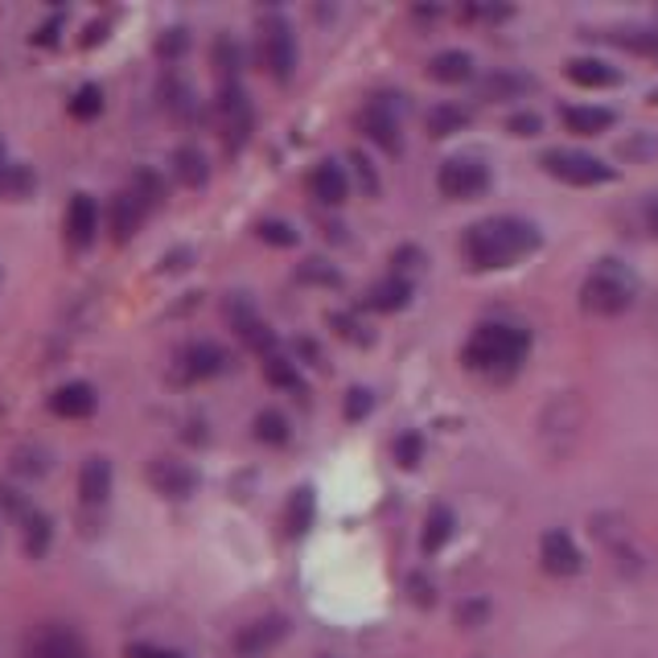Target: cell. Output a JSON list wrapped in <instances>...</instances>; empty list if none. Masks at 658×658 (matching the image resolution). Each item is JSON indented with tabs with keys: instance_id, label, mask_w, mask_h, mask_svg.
<instances>
[{
	"instance_id": "obj_36",
	"label": "cell",
	"mask_w": 658,
	"mask_h": 658,
	"mask_svg": "<svg viewBox=\"0 0 658 658\" xmlns=\"http://www.w3.org/2000/svg\"><path fill=\"white\" fill-rule=\"evenodd\" d=\"M103 112V91L100 86H79L74 100H70V116L74 119H91Z\"/></svg>"
},
{
	"instance_id": "obj_26",
	"label": "cell",
	"mask_w": 658,
	"mask_h": 658,
	"mask_svg": "<svg viewBox=\"0 0 658 658\" xmlns=\"http://www.w3.org/2000/svg\"><path fill=\"white\" fill-rule=\"evenodd\" d=\"M531 79L527 74H510V70H498V74H486L482 83H477V95L482 100H515V95H523L531 91Z\"/></svg>"
},
{
	"instance_id": "obj_21",
	"label": "cell",
	"mask_w": 658,
	"mask_h": 658,
	"mask_svg": "<svg viewBox=\"0 0 658 658\" xmlns=\"http://www.w3.org/2000/svg\"><path fill=\"white\" fill-rule=\"evenodd\" d=\"M564 74H568L576 86H613V83H622V74L609 67V62H601V58H573V62L564 67Z\"/></svg>"
},
{
	"instance_id": "obj_37",
	"label": "cell",
	"mask_w": 658,
	"mask_h": 658,
	"mask_svg": "<svg viewBox=\"0 0 658 658\" xmlns=\"http://www.w3.org/2000/svg\"><path fill=\"white\" fill-rule=\"evenodd\" d=\"M255 235L264 239V243H272V247H292V243H297V231L280 219H264L255 227Z\"/></svg>"
},
{
	"instance_id": "obj_38",
	"label": "cell",
	"mask_w": 658,
	"mask_h": 658,
	"mask_svg": "<svg viewBox=\"0 0 658 658\" xmlns=\"http://www.w3.org/2000/svg\"><path fill=\"white\" fill-rule=\"evenodd\" d=\"M424 457V440L416 437V432H404V437L395 440V461L404 465V470H416Z\"/></svg>"
},
{
	"instance_id": "obj_7",
	"label": "cell",
	"mask_w": 658,
	"mask_h": 658,
	"mask_svg": "<svg viewBox=\"0 0 658 658\" xmlns=\"http://www.w3.org/2000/svg\"><path fill=\"white\" fill-rule=\"evenodd\" d=\"M486 186H489V170L482 161H473V157H453L437 173V189L445 198H453V203H470L477 194H486Z\"/></svg>"
},
{
	"instance_id": "obj_6",
	"label": "cell",
	"mask_w": 658,
	"mask_h": 658,
	"mask_svg": "<svg viewBox=\"0 0 658 658\" xmlns=\"http://www.w3.org/2000/svg\"><path fill=\"white\" fill-rule=\"evenodd\" d=\"M259 54H264V67L272 70V79L288 83L292 70H297V37L280 13H268L259 21Z\"/></svg>"
},
{
	"instance_id": "obj_22",
	"label": "cell",
	"mask_w": 658,
	"mask_h": 658,
	"mask_svg": "<svg viewBox=\"0 0 658 658\" xmlns=\"http://www.w3.org/2000/svg\"><path fill=\"white\" fill-rule=\"evenodd\" d=\"M428 79H437V83H465V79H473V58L465 50H440L428 62Z\"/></svg>"
},
{
	"instance_id": "obj_14",
	"label": "cell",
	"mask_w": 658,
	"mask_h": 658,
	"mask_svg": "<svg viewBox=\"0 0 658 658\" xmlns=\"http://www.w3.org/2000/svg\"><path fill=\"white\" fill-rule=\"evenodd\" d=\"M540 559L552 576H576L580 573V547L568 531H547L540 543Z\"/></svg>"
},
{
	"instance_id": "obj_47",
	"label": "cell",
	"mask_w": 658,
	"mask_h": 658,
	"mask_svg": "<svg viewBox=\"0 0 658 658\" xmlns=\"http://www.w3.org/2000/svg\"><path fill=\"white\" fill-rule=\"evenodd\" d=\"M124 658H182V655H177V650H165V646H152V642H136V646H128Z\"/></svg>"
},
{
	"instance_id": "obj_39",
	"label": "cell",
	"mask_w": 658,
	"mask_h": 658,
	"mask_svg": "<svg viewBox=\"0 0 658 658\" xmlns=\"http://www.w3.org/2000/svg\"><path fill=\"white\" fill-rule=\"evenodd\" d=\"M297 276H301L304 285H330V288H338V285H342V276H338V272H334V268H325L321 259H304L301 272H297Z\"/></svg>"
},
{
	"instance_id": "obj_24",
	"label": "cell",
	"mask_w": 658,
	"mask_h": 658,
	"mask_svg": "<svg viewBox=\"0 0 658 658\" xmlns=\"http://www.w3.org/2000/svg\"><path fill=\"white\" fill-rule=\"evenodd\" d=\"M559 119L568 124V132H580V136H597L613 128V112L609 107H564Z\"/></svg>"
},
{
	"instance_id": "obj_55",
	"label": "cell",
	"mask_w": 658,
	"mask_h": 658,
	"mask_svg": "<svg viewBox=\"0 0 658 658\" xmlns=\"http://www.w3.org/2000/svg\"><path fill=\"white\" fill-rule=\"evenodd\" d=\"M650 103H658V91H655V95H650Z\"/></svg>"
},
{
	"instance_id": "obj_50",
	"label": "cell",
	"mask_w": 658,
	"mask_h": 658,
	"mask_svg": "<svg viewBox=\"0 0 658 658\" xmlns=\"http://www.w3.org/2000/svg\"><path fill=\"white\" fill-rule=\"evenodd\" d=\"M510 9H489V4H470L465 9V18H486V21H498V18H507Z\"/></svg>"
},
{
	"instance_id": "obj_4",
	"label": "cell",
	"mask_w": 658,
	"mask_h": 658,
	"mask_svg": "<svg viewBox=\"0 0 658 658\" xmlns=\"http://www.w3.org/2000/svg\"><path fill=\"white\" fill-rule=\"evenodd\" d=\"M540 165L552 177L568 182V186H601V182H613V165H605L601 157L580 149H547L540 157Z\"/></svg>"
},
{
	"instance_id": "obj_49",
	"label": "cell",
	"mask_w": 658,
	"mask_h": 658,
	"mask_svg": "<svg viewBox=\"0 0 658 658\" xmlns=\"http://www.w3.org/2000/svg\"><path fill=\"white\" fill-rule=\"evenodd\" d=\"M407 589H412V601L432 605V589H428V580H424V576H412V585H407Z\"/></svg>"
},
{
	"instance_id": "obj_17",
	"label": "cell",
	"mask_w": 658,
	"mask_h": 658,
	"mask_svg": "<svg viewBox=\"0 0 658 658\" xmlns=\"http://www.w3.org/2000/svg\"><path fill=\"white\" fill-rule=\"evenodd\" d=\"M145 215H149V206L140 203L132 189L116 194V203H112V239H116V243H128V239L140 231Z\"/></svg>"
},
{
	"instance_id": "obj_46",
	"label": "cell",
	"mask_w": 658,
	"mask_h": 658,
	"mask_svg": "<svg viewBox=\"0 0 658 658\" xmlns=\"http://www.w3.org/2000/svg\"><path fill=\"white\" fill-rule=\"evenodd\" d=\"M367 412H371V391L355 388L350 391V400H346V416H350V420H362Z\"/></svg>"
},
{
	"instance_id": "obj_11",
	"label": "cell",
	"mask_w": 658,
	"mask_h": 658,
	"mask_svg": "<svg viewBox=\"0 0 658 658\" xmlns=\"http://www.w3.org/2000/svg\"><path fill=\"white\" fill-rule=\"evenodd\" d=\"M219 119H222V132H227V149H239L247 132H252V103L243 95L239 83H222L219 91Z\"/></svg>"
},
{
	"instance_id": "obj_54",
	"label": "cell",
	"mask_w": 658,
	"mask_h": 658,
	"mask_svg": "<svg viewBox=\"0 0 658 658\" xmlns=\"http://www.w3.org/2000/svg\"><path fill=\"white\" fill-rule=\"evenodd\" d=\"M100 37H103V25H91V30H86V34H83V46H95Z\"/></svg>"
},
{
	"instance_id": "obj_33",
	"label": "cell",
	"mask_w": 658,
	"mask_h": 658,
	"mask_svg": "<svg viewBox=\"0 0 658 658\" xmlns=\"http://www.w3.org/2000/svg\"><path fill=\"white\" fill-rule=\"evenodd\" d=\"M255 437L264 440V445H285L288 440V420L280 416V412H259L255 416Z\"/></svg>"
},
{
	"instance_id": "obj_28",
	"label": "cell",
	"mask_w": 658,
	"mask_h": 658,
	"mask_svg": "<svg viewBox=\"0 0 658 658\" xmlns=\"http://www.w3.org/2000/svg\"><path fill=\"white\" fill-rule=\"evenodd\" d=\"M449 535H453V510L432 507L428 510V523H424V552H428V556H437L440 547L449 543Z\"/></svg>"
},
{
	"instance_id": "obj_9",
	"label": "cell",
	"mask_w": 658,
	"mask_h": 658,
	"mask_svg": "<svg viewBox=\"0 0 658 658\" xmlns=\"http://www.w3.org/2000/svg\"><path fill=\"white\" fill-rule=\"evenodd\" d=\"M285 638H288V617H280V613L255 617V622H247L235 634V658H264Z\"/></svg>"
},
{
	"instance_id": "obj_25",
	"label": "cell",
	"mask_w": 658,
	"mask_h": 658,
	"mask_svg": "<svg viewBox=\"0 0 658 658\" xmlns=\"http://www.w3.org/2000/svg\"><path fill=\"white\" fill-rule=\"evenodd\" d=\"M161 103H165V107H170V116H177V119H194V116H198L194 86H189L186 79H177V74H170V79L161 83Z\"/></svg>"
},
{
	"instance_id": "obj_30",
	"label": "cell",
	"mask_w": 658,
	"mask_h": 658,
	"mask_svg": "<svg viewBox=\"0 0 658 658\" xmlns=\"http://www.w3.org/2000/svg\"><path fill=\"white\" fill-rule=\"evenodd\" d=\"M470 124V112L465 107H457V103H440L428 112V136H453L461 132Z\"/></svg>"
},
{
	"instance_id": "obj_1",
	"label": "cell",
	"mask_w": 658,
	"mask_h": 658,
	"mask_svg": "<svg viewBox=\"0 0 658 658\" xmlns=\"http://www.w3.org/2000/svg\"><path fill=\"white\" fill-rule=\"evenodd\" d=\"M535 247H540V231L527 219H515V215H494V219L473 222L461 239V252L477 272L510 268Z\"/></svg>"
},
{
	"instance_id": "obj_2",
	"label": "cell",
	"mask_w": 658,
	"mask_h": 658,
	"mask_svg": "<svg viewBox=\"0 0 658 658\" xmlns=\"http://www.w3.org/2000/svg\"><path fill=\"white\" fill-rule=\"evenodd\" d=\"M527 346H531L527 330L503 325V321H486V325L473 330V338L465 342L461 358H465L470 371L489 374V379H507V374H515L523 367Z\"/></svg>"
},
{
	"instance_id": "obj_12",
	"label": "cell",
	"mask_w": 658,
	"mask_h": 658,
	"mask_svg": "<svg viewBox=\"0 0 658 658\" xmlns=\"http://www.w3.org/2000/svg\"><path fill=\"white\" fill-rule=\"evenodd\" d=\"M149 482L152 489L165 494V498H189V494L198 489V473L189 470L186 461H177V457H152Z\"/></svg>"
},
{
	"instance_id": "obj_53",
	"label": "cell",
	"mask_w": 658,
	"mask_h": 658,
	"mask_svg": "<svg viewBox=\"0 0 658 658\" xmlns=\"http://www.w3.org/2000/svg\"><path fill=\"white\" fill-rule=\"evenodd\" d=\"M186 264H189V252H173L170 259L161 264V268H165V272H177V268H186Z\"/></svg>"
},
{
	"instance_id": "obj_31",
	"label": "cell",
	"mask_w": 658,
	"mask_h": 658,
	"mask_svg": "<svg viewBox=\"0 0 658 658\" xmlns=\"http://www.w3.org/2000/svg\"><path fill=\"white\" fill-rule=\"evenodd\" d=\"M21 531H25V552L34 559H42L46 552H50V535H54V527H50V519L42 515V510H34L25 523H21Z\"/></svg>"
},
{
	"instance_id": "obj_5",
	"label": "cell",
	"mask_w": 658,
	"mask_h": 658,
	"mask_svg": "<svg viewBox=\"0 0 658 658\" xmlns=\"http://www.w3.org/2000/svg\"><path fill=\"white\" fill-rule=\"evenodd\" d=\"M21 658H86L83 634L67 622L34 625L21 642Z\"/></svg>"
},
{
	"instance_id": "obj_8",
	"label": "cell",
	"mask_w": 658,
	"mask_h": 658,
	"mask_svg": "<svg viewBox=\"0 0 658 658\" xmlns=\"http://www.w3.org/2000/svg\"><path fill=\"white\" fill-rule=\"evenodd\" d=\"M227 371V350L215 342H189L186 350H177L173 358V379L177 383H198V379H215Z\"/></svg>"
},
{
	"instance_id": "obj_29",
	"label": "cell",
	"mask_w": 658,
	"mask_h": 658,
	"mask_svg": "<svg viewBox=\"0 0 658 658\" xmlns=\"http://www.w3.org/2000/svg\"><path fill=\"white\" fill-rule=\"evenodd\" d=\"M285 527H288V535H304V531L313 527V489L309 486H301L292 498H288Z\"/></svg>"
},
{
	"instance_id": "obj_51",
	"label": "cell",
	"mask_w": 658,
	"mask_h": 658,
	"mask_svg": "<svg viewBox=\"0 0 658 658\" xmlns=\"http://www.w3.org/2000/svg\"><path fill=\"white\" fill-rule=\"evenodd\" d=\"M412 264L420 268V264H424V255L416 252V247H400V252H395V268H412Z\"/></svg>"
},
{
	"instance_id": "obj_20",
	"label": "cell",
	"mask_w": 658,
	"mask_h": 658,
	"mask_svg": "<svg viewBox=\"0 0 658 658\" xmlns=\"http://www.w3.org/2000/svg\"><path fill=\"white\" fill-rule=\"evenodd\" d=\"M407 301H412V285H407L404 276L379 280V285H371V292H367V309H374V313H400Z\"/></svg>"
},
{
	"instance_id": "obj_34",
	"label": "cell",
	"mask_w": 658,
	"mask_h": 658,
	"mask_svg": "<svg viewBox=\"0 0 658 658\" xmlns=\"http://www.w3.org/2000/svg\"><path fill=\"white\" fill-rule=\"evenodd\" d=\"M215 67H219L222 83H239V46L231 37H219V42H215Z\"/></svg>"
},
{
	"instance_id": "obj_52",
	"label": "cell",
	"mask_w": 658,
	"mask_h": 658,
	"mask_svg": "<svg viewBox=\"0 0 658 658\" xmlns=\"http://www.w3.org/2000/svg\"><path fill=\"white\" fill-rule=\"evenodd\" d=\"M58 25H62V21H58V18L46 21V25H42V30H37V34H34L37 46H50V42H58Z\"/></svg>"
},
{
	"instance_id": "obj_35",
	"label": "cell",
	"mask_w": 658,
	"mask_h": 658,
	"mask_svg": "<svg viewBox=\"0 0 658 658\" xmlns=\"http://www.w3.org/2000/svg\"><path fill=\"white\" fill-rule=\"evenodd\" d=\"M132 194L152 210V206H161V198H165V182H161L152 170H140L132 177Z\"/></svg>"
},
{
	"instance_id": "obj_13",
	"label": "cell",
	"mask_w": 658,
	"mask_h": 658,
	"mask_svg": "<svg viewBox=\"0 0 658 658\" xmlns=\"http://www.w3.org/2000/svg\"><path fill=\"white\" fill-rule=\"evenodd\" d=\"M100 231V206L91 194H74L67 206V243L70 247H91V239Z\"/></svg>"
},
{
	"instance_id": "obj_43",
	"label": "cell",
	"mask_w": 658,
	"mask_h": 658,
	"mask_svg": "<svg viewBox=\"0 0 658 658\" xmlns=\"http://www.w3.org/2000/svg\"><path fill=\"white\" fill-rule=\"evenodd\" d=\"M638 222H642V231H646V235L658 239V194H646V198L638 203Z\"/></svg>"
},
{
	"instance_id": "obj_10",
	"label": "cell",
	"mask_w": 658,
	"mask_h": 658,
	"mask_svg": "<svg viewBox=\"0 0 658 658\" xmlns=\"http://www.w3.org/2000/svg\"><path fill=\"white\" fill-rule=\"evenodd\" d=\"M227 321H231V330H235L239 338L252 346L255 355H276V334H272L268 325L259 321V313L252 309V301H243V297H231L227 301Z\"/></svg>"
},
{
	"instance_id": "obj_41",
	"label": "cell",
	"mask_w": 658,
	"mask_h": 658,
	"mask_svg": "<svg viewBox=\"0 0 658 658\" xmlns=\"http://www.w3.org/2000/svg\"><path fill=\"white\" fill-rule=\"evenodd\" d=\"M330 325L338 330L342 338L358 342V346H367V342H371V334H367V325H362L358 318H350V313H334V318H330Z\"/></svg>"
},
{
	"instance_id": "obj_3",
	"label": "cell",
	"mask_w": 658,
	"mask_h": 658,
	"mask_svg": "<svg viewBox=\"0 0 658 658\" xmlns=\"http://www.w3.org/2000/svg\"><path fill=\"white\" fill-rule=\"evenodd\" d=\"M634 297H638V280L617 259H601L589 272V280L580 285V304L592 318H617V313H625L634 304Z\"/></svg>"
},
{
	"instance_id": "obj_48",
	"label": "cell",
	"mask_w": 658,
	"mask_h": 658,
	"mask_svg": "<svg viewBox=\"0 0 658 658\" xmlns=\"http://www.w3.org/2000/svg\"><path fill=\"white\" fill-rule=\"evenodd\" d=\"M350 165H355V170H358V177H362V186H367V194H374V189H379V182H374L371 161H367L362 152H350Z\"/></svg>"
},
{
	"instance_id": "obj_19",
	"label": "cell",
	"mask_w": 658,
	"mask_h": 658,
	"mask_svg": "<svg viewBox=\"0 0 658 658\" xmlns=\"http://www.w3.org/2000/svg\"><path fill=\"white\" fill-rule=\"evenodd\" d=\"M309 189H313V198H318V203L342 206V203H346V194H350V182H346L342 165L325 161V165H318V170H313V177H309Z\"/></svg>"
},
{
	"instance_id": "obj_16",
	"label": "cell",
	"mask_w": 658,
	"mask_h": 658,
	"mask_svg": "<svg viewBox=\"0 0 658 658\" xmlns=\"http://www.w3.org/2000/svg\"><path fill=\"white\" fill-rule=\"evenodd\" d=\"M79 494L86 507H103L112 494V461L107 457H86L83 473H79Z\"/></svg>"
},
{
	"instance_id": "obj_40",
	"label": "cell",
	"mask_w": 658,
	"mask_h": 658,
	"mask_svg": "<svg viewBox=\"0 0 658 658\" xmlns=\"http://www.w3.org/2000/svg\"><path fill=\"white\" fill-rule=\"evenodd\" d=\"M13 470L25 473V477H42V473L50 470V461H46V453H42V449H18V457H13Z\"/></svg>"
},
{
	"instance_id": "obj_44",
	"label": "cell",
	"mask_w": 658,
	"mask_h": 658,
	"mask_svg": "<svg viewBox=\"0 0 658 658\" xmlns=\"http://www.w3.org/2000/svg\"><path fill=\"white\" fill-rule=\"evenodd\" d=\"M507 128L515 136H540L543 132V119L540 116H531V112H519V116H510L507 119Z\"/></svg>"
},
{
	"instance_id": "obj_18",
	"label": "cell",
	"mask_w": 658,
	"mask_h": 658,
	"mask_svg": "<svg viewBox=\"0 0 658 658\" xmlns=\"http://www.w3.org/2000/svg\"><path fill=\"white\" fill-rule=\"evenodd\" d=\"M358 128L371 136L374 145H383L388 152H400V124L391 116L383 103H371L362 116H358Z\"/></svg>"
},
{
	"instance_id": "obj_27",
	"label": "cell",
	"mask_w": 658,
	"mask_h": 658,
	"mask_svg": "<svg viewBox=\"0 0 658 658\" xmlns=\"http://www.w3.org/2000/svg\"><path fill=\"white\" fill-rule=\"evenodd\" d=\"M30 189H34V173L18 161H9L4 140H0V198H25Z\"/></svg>"
},
{
	"instance_id": "obj_23",
	"label": "cell",
	"mask_w": 658,
	"mask_h": 658,
	"mask_svg": "<svg viewBox=\"0 0 658 658\" xmlns=\"http://www.w3.org/2000/svg\"><path fill=\"white\" fill-rule=\"evenodd\" d=\"M173 170L182 177V186L198 189L210 182V165H206V152L194 149V145H182V149L173 152Z\"/></svg>"
},
{
	"instance_id": "obj_42",
	"label": "cell",
	"mask_w": 658,
	"mask_h": 658,
	"mask_svg": "<svg viewBox=\"0 0 658 658\" xmlns=\"http://www.w3.org/2000/svg\"><path fill=\"white\" fill-rule=\"evenodd\" d=\"M0 503H4V510H9L13 519H21V523H25L30 515H34V507H30V503H25V498H21L13 486H0Z\"/></svg>"
},
{
	"instance_id": "obj_15",
	"label": "cell",
	"mask_w": 658,
	"mask_h": 658,
	"mask_svg": "<svg viewBox=\"0 0 658 658\" xmlns=\"http://www.w3.org/2000/svg\"><path fill=\"white\" fill-rule=\"evenodd\" d=\"M95 388L91 383H67V388H58L50 395V412L54 416H62V420H86L91 412H95Z\"/></svg>"
},
{
	"instance_id": "obj_32",
	"label": "cell",
	"mask_w": 658,
	"mask_h": 658,
	"mask_svg": "<svg viewBox=\"0 0 658 658\" xmlns=\"http://www.w3.org/2000/svg\"><path fill=\"white\" fill-rule=\"evenodd\" d=\"M264 374H268V383L272 388H288V391H301V374H297V362H288L280 350L276 355L264 358Z\"/></svg>"
},
{
	"instance_id": "obj_45",
	"label": "cell",
	"mask_w": 658,
	"mask_h": 658,
	"mask_svg": "<svg viewBox=\"0 0 658 658\" xmlns=\"http://www.w3.org/2000/svg\"><path fill=\"white\" fill-rule=\"evenodd\" d=\"M189 46V34L186 30H170V34L157 42V50H161V58H177V54Z\"/></svg>"
}]
</instances>
